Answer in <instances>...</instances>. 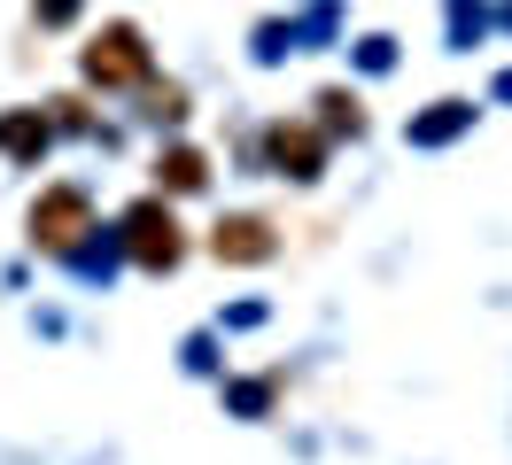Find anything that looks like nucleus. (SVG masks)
<instances>
[{
	"label": "nucleus",
	"mask_w": 512,
	"mask_h": 465,
	"mask_svg": "<svg viewBox=\"0 0 512 465\" xmlns=\"http://www.w3.org/2000/svg\"><path fill=\"white\" fill-rule=\"evenodd\" d=\"M125 241H132V256H140L148 272H171V264L187 256V241H179V217L163 210V202H140V210H125Z\"/></svg>",
	"instance_id": "nucleus-1"
},
{
	"label": "nucleus",
	"mask_w": 512,
	"mask_h": 465,
	"mask_svg": "<svg viewBox=\"0 0 512 465\" xmlns=\"http://www.w3.org/2000/svg\"><path fill=\"white\" fill-rule=\"evenodd\" d=\"M86 217H94L86 186H55V194H39V202H32V241L39 248H70L78 233H86Z\"/></svg>",
	"instance_id": "nucleus-3"
},
{
	"label": "nucleus",
	"mask_w": 512,
	"mask_h": 465,
	"mask_svg": "<svg viewBox=\"0 0 512 465\" xmlns=\"http://www.w3.org/2000/svg\"><path fill=\"white\" fill-rule=\"evenodd\" d=\"M272 163H280V179H319L326 140L311 124H272Z\"/></svg>",
	"instance_id": "nucleus-5"
},
{
	"label": "nucleus",
	"mask_w": 512,
	"mask_h": 465,
	"mask_svg": "<svg viewBox=\"0 0 512 465\" xmlns=\"http://www.w3.org/2000/svg\"><path fill=\"white\" fill-rule=\"evenodd\" d=\"M156 179L171 186V194H194V186H210V163H202V148H163Z\"/></svg>",
	"instance_id": "nucleus-7"
},
{
	"label": "nucleus",
	"mask_w": 512,
	"mask_h": 465,
	"mask_svg": "<svg viewBox=\"0 0 512 465\" xmlns=\"http://www.w3.org/2000/svg\"><path fill=\"white\" fill-rule=\"evenodd\" d=\"M319 124H326V132H365V109H357V93L326 86V93H319Z\"/></svg>",
	"instance_id": "nucleus-8"
},
{
	"label": "nucleus",
	"mask_w": 512,
	"mask_h": 465,
	"mask_svg": "<svg viewBox=\"0 0 512 465\" xmlns=\"http://www.w3.org/2000/svg\"><path fill=\"white\" fill-rule=\"evenodd\" d=\"M86 78H94V86H132V78H148V47H140V31L109 24L94 47H86Z\"/></svg>",
	"instance_id": "nucleus-2"
},
{
	"label": "nucleus",
	"mask_w": 512,
	"mask_h": 465,
	"mask_svg": "<svg viewBox=\"0 0 512 465\" xmlns=\"http://www.w3.org/2000/svg\"><path fill=\"white\" fill-rule=\"evenodd\" d=\"M78 16V0H39V24H70Z\"/></svg>",
	"instance_id": "nucleus-9"
},
{
	"label": "nucleus",
	"mask_w": 512,
	"mask_h": 465,
	"mask_svg": "<svg viewBox=\"0 0 512 465\" xmlns=\"http://www.w3.org/2000/svg\"><path fill=\"white\" fill-rule=\"evenodd\" d=\"M47 132H55V124L39 117V109H8V117H0V148L16 155V163H32V155L47 148Z\"/></svg>",
	"instance_id": "nucleus-6"
},
{
	"label": "nucleus",
	"mask_w": 512,
	"mask_h": 465,
	"mask_svg": "<svg viewBox=\"0 0 512 465\" xmlns=\"http://www.w3.org/2000/svg\"><path fill=\"white\" fill-rule=\"evenodd\" d=\"M272 248H280V233H272L264 217H225L218 233H210V256H218V264H264Z\"/></svg>",
	"instance_id": "nucleus-4"
}]
</instances>
